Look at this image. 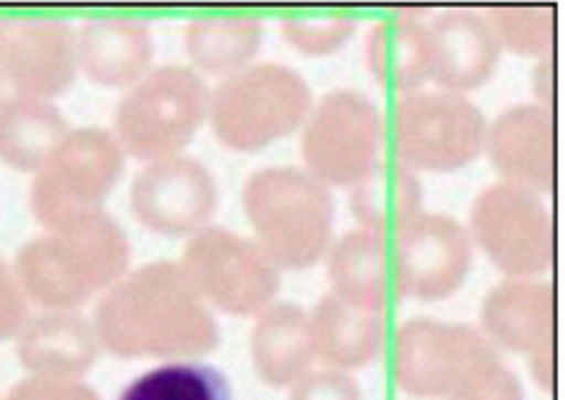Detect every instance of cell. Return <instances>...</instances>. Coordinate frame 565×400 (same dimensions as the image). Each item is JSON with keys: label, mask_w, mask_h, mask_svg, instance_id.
Instances as JSON below:
<instances>
[{"label": "cell", "mask_w": 565, "mask_h": 400, "mask_svg": "<svg viewBox=\"0 0 565 400\" xmlns=\"http://www.w3.org/2000/svg\"><path fill=\"white\" fill-rule=\"evenodd\" d=\"M480 320L483 335L507 351L530 356L544 346H554V287L535 277H509L486 294Z\"/></svg>", "instance_id": "obj_17"}, {"label": "cell", "mask_w": 565, "mask_h": 400, "mask_svg": "<svg viewBox=\"0 0 565 400\" xmlns=\"http://www.w3.org/2000/svg\"><path fill=\"white\" fill-rule=\"evenodd\" d=\"M393 379L405 393L443 400H523V387L483 331L412 318L393 344Z\"/></svg>", "instance_id": "obj_2"}, {"label": "cell", "mask_w": 565, "mask_h": 400, "mask_svg": "<svg viewBox=\"0 0 565 400\" xmlns=\"http://www.w3.org/2000/svg\"><path fill=\"white\" fill-rule=\"evenodd\" d=\"M218 207V188L202 161L169 157L149 161L130 186V209L161 235H194Z\"/></svg>", "instance_id": "obj_14"}, {"label": "cell", "mask_w": 565, "mask_h": 400, "mask_svg": "<svg viewBox=\"0 0 565 400\" xmlns=\"http://www.w3.org/2000/svg\"><path fill=\"white\" fill-rule=\"evenodd\" d=\"M289 400H364V396L351 375L327 368L298 379Z\"/></svg>", "instance_id": "obj_30"}, {"label": "cell", "mask_w": 565, "mask_h": 400, "mask_svg": "<svg viewBox=\"0 0 565 400\" xmlns=\"http://www.w3.org/2000/svg\"><path fill=\"white\" fill-rule=\"evenodd\" d=\"M430 78L443 91H473L494 74L502 48L488 17L469 8H450L426 22Z\"/></svg>", "instance_id": "obj_16"}, {"label": "cell", "mask_w": 565, "mask_h": 400, "mask_svg": "<svg viewBox=\"0 0 565 400\" xmlns=\"http://www.w3.org/2000/svg\"><path fill=\"white\" fill-rule=\"evenodd\" d=\"M126 152L105 128L70 130L31 182V209L45 228L97 211L124 171Z\"/></svg>", "instance_id": "obj_10"}, {"label": "cell", "mask_w": 565, "mask_h": 400, "mask_svg": "<svg viewBox=\"0 0 565 400\" xmlns=\"http://www.w3.org/2000/svg\"><path fill=\"white\" fill-rule=\"evenodd\" d=\"M308 315L315 360H322L329 370L367 368L384 348L386 325L381 313L360 310L329 292Z\"/></svg>", "instance_id": "obj_19"}, {"label": "cell", "mask_w": 565, "mask_h": 400, "mask_svg": "<svg viewBox=\"0 0 565 400\" xmlns=\"http://www.w3.org/2000/svg\"><path fill=\"white\" fill-rule=\"evenodd\" d=\"M391 254L386 235L353 228L329 246L331 294L360 310L381 313L391 294Z\"/></svg>", "instance_id": "obj_20"}, {"label": "cell", "mask_w": 565, "mask_h": 400, "mask_svg": "<svg viewBox=\"0 0 565 400\" xmlns=\"http://www.w3.org/2000/svg\"><path fill=\"white\" fill-rule=\"evenodd\" d=\"M312 91L296 70L252 62L227 74L209 99L215 136L232 149H260L303 126Z\"/></svg>", "instance_id": "obj_5"}, {"label": "cell", "mask_w": 565, "mask_h": 400, "mask_svg": "<svg viewBox=\"0 0 565 400\" xmlns=\"http://www.w3.org/2000/svg\"><path fill=\"white\" fill-rule=\"evenodd\" d=\"M97 327L121 356H194L218 341L199 292L175 263H149L119 282L99 306Z\"/></svg>", "instance_id": "obj_1"}, {"label": "cell", "mask_w": 565, "mask_h": 400, "mask_svg": "<svg viewBox=\"0 0 565 400\" xmlns=\"http://www.w3.org/2000/svg\"><path fill=\"white\" fill-rule=\"evenodd\" d=\"M78 64L105 86H132L154 55L152 31L136 17L95 14L76 31Z\"/></svg>", "instance_id": "obj_18"}, {"label": "cell", "mask_w": 565, "mask_h": 400, "mask_svg": "<svg viewBox=\"0 0 565 400\" xmlns=\"http://www.w3.org/2000/svg\"><path fill=\"white\" fill-rule=\"evenodd\" d=\"M70 133L50 99L14 95L0 105V157L14 169L41 171Z\"/></svg>", "instance_id": "obj_23"}, {"label": "cell", "mask_w": 565, "mask_h": 400, "mask_svg": "<svg viewBox=\"0 0 565 400\" xmlns=\"http://www.w3.org/2000/svg\"><path fill=\"white\" fill-rule=\"evenodd\" d=\"M530 88H533V95L537 97L535 103L550 107L554 99V57L552 55H542L537 57V64L533 70V78H530Z\"/></svg>", "instance_id": "obj_32"}, {"label": "cell", "mask_w": 565, "mask_h": 400, "mask_svg": "<svg viewBox=\"0 0 565 400\" xmlns=\"http://www.w3.org/2000/svg\"><path fill=\"white\" fill-rule=\"evenodd\" d=\"M527 368L533 379L537 381V387L542 389H552L554 387V346H544L540 351L527 356Z\"/></svg>", "instance_id": "obj_33"}, {"label": "cell", "mask_w": 565, "mask_h": 400, "mask_svg": "<svg viewBox=\"0 0 565 400\" xmlns=\"http://www.w3.org/2000/svg\"><path fill=\"white\" fill-rule=\"evenodd\" d=\"M358 27L360 14L353 10H291L279 20L281 36L312 57L337 53L355 36Z\"/></svg>", "instance_id": "obj_29"}, {"label": "cell", "mask_w": 565, "mask_h": 400, "mask_svg": "<svg viewBox=\"0 0 565 400\" xmlns=\"http://www.w3.org/2000/svg\"><path fill=\"white\" fill-rule=\"evenodd\" d=\"M0 306H6L10 310H20V306H17V294H14V287L12 282L6 273V265L0 263Z\"/></svg>", "instance_id": "obj_34"}, {"label": "cell", "mask_w": 565, "mask_h": 400, "mask_svg": "<svg viewBox=\"0 0 565 400\" xmlns=\"http://www.w3.org/2000/svg\"><path fill=\"white\" fill-rule=\"evenodd\" d=\"M310 315L298 304L279 302L263 308L254 329L256 370L273 387H294L312 368Z\"/></svg>", "instance_id": "obj_22"}, {"label": "cell", "mask_w": 565, "mask_h": 400, "mask_svg": "<svg viewBox=\"0 0 565 400\" xmlns=\"http://www.w3.org/2000/svg\"><path fill=\"white\" fill-rule=\"evenodd\" d=\"M211 93L192 66L163 64L132 83L114 114L124 152L159 161L175 157L209 116Z\"/></svg>", "instance_id": "obj_6"}, {"label": "cell", "mask_w": 565, "mask_h": 400, "mask_svg": "<svg viewBox=\"0 0 565 400\" xmlns=\"http://www.w3.org/2000/svg\"><path fill=\"white\" fill-rule=\"evenodd\" d=\"M78 70L76 31L55 17L0 14V76L26 97H53Z\"/></svg>", "instance_id": "obj_13"}, {"label": "cell", "mask_w": 565, "mask_h": 400, "mask_svg": "<svg viewBox=\"0 0 565 400\" xmlns=\"http://www.w3.org/2000/svg\"><path fill=\"white\" fill-rule=\"evenodd\" d=\"M24 358L29 365L43 372H81L95 358L93 331L76 315L41 318L33 323L24 341Z\"/></svg>", "instance_id": "obj_26"}, {"label": "cell", "mask_w": 565, "mask_h": 400, "mask_svg": "<svg viewBox=\"0 0 565 400\" xmlns=\"http://www.w3.org/2000/svg\"><path fill=\"white\" fill-rule=\"evenodd\" d=\"M263 20L252 12H206L190 20L185 50L206 72L232 74L252 64L263 41Z\"/></svg>", "instance_id": "obj_25"}, {"label": "cell", "mask_w": 565, "mask_h": 400, "mask_svg": "<svg viewBox=\"0 0 565 400\" xmlns=\"http://www.w3.org/2000/svg\"><path fill=\"white\" fill-rule=\"evenodd\" d=\"M182 271L199 294L232 313L268 308L279 290V265L263 246L221 225L194 232Z\"/></svg>", "instance_id": "obj_11"}, {"label": "cell", "mask_w": 565, "mask_h": 400, "mask_svg": "<svg viewBox=\"0 0 565 400\" xmlns=\"http://www.w3.org/2000/svg\"><path fill=\"white\" fill-rule=\"evenodd\" d=\"M374 78L393 91H417L430 78L426 22L417 12L401 10L376 20L364 39Z\"/></svg>", "instance_id": "obj_21"}, {"label": "cell", "mask_w": 565, "mask_h": 400, "mask_svg": "<svg viewBox=\"0 0 565 400\" xmlns=\"http://www.w3.org/2000/svg\"><path fill=\"white\" fill-rule=\"evenodd\" d=\"M6 99H3V76H0V105H3Z\"/></svg>", "instance_id": "obj_35"}, {"label": "cell", "mask_w": 565, "mask_h": 400, "mask_svg": "<svg viewBox=\"0 0 565 400\" xmlns=\"http://www.w3.org/2000/svg\"><path fill=\"white\" fill-rule=\"evenodd\" d=\"M14 400H97V396L86 387L74 385V381L39 379L17 391Z\"/></svg>", "instance_id": "obj_31"}, {"label": "cell", "mask_w": 565, "mask_h": 400, "mask_svg": "<svg viewBox=\"0 0 565 400\" xmlns=\"http://www.w3.org/2000/svg\"><path fill=\"white\" fill-rule=\"evenodd\" d=\"M500 48L511 53L550 55L556 36V12L550 6H494L483 12Z\"/></svg>", "instance_id": "obj_28"}, {"label": "cell", "mask_w": 565, "mask_h": 400, "mask_svg": "<svg viewBox=\"0 0 565 400\" xmlns=\"http://www.w3.org/2000/svg\"><path fill=\"white\" fill-rule=\"evenodd\" d=\"M469 228L443 211H422L395 230L393 280L401 296L440 302L452 296L471 273Z\"/></svg>", "instance_id": "obj_12"}, {"label": "cell", "mask_w": 565, "mask_h": 400, "mask_svg": "<svg viewBox=\"0 0 565 400\" xmlns=\"http://www.w3.org/2000/svg\"><path fill=\"white\" fill-rule=\"evenodd\" d=\"M126 263L128 240L103 209L47 228L20 254L26 287L47 306H76L93 290L119 277Z\"/></svg>", "instance_id": "obj_4"}, {"label": "cell", "mask_w": 565, "mask_h": 400, "mask_svg": "<svg viewBox=\"0 0 565 400\" xmlns=\"http://www.w3.org/2000/svg\"><path fill=\"white\" fill-rule=\"evenodd\" d=\"M244 211L279 271H303L331 244L334 192L303 166H268L252 173L242 190Z\"/></svg>", "instance_id": "obj_3"}, {"label": "cell", "mask_w": 565, "mask_h": 400, "mask_svg": "<svg viewBox=\"0 0 565 400\" xmlns=\"http://www.w3.org/2000/svg\"><path fill=\"white\" fill-rule=\"evenodd\" d=\"M393 145L409 169L455 171L471 164L486 145V114L455 91H407L393 105Z\"/></svg>", "instance_id": "obj_7"}, {"label": "cell", "mask_w": 565, "mask_h": 400, "mask_svg": "<svg viewBox=\"0 0 565 400\" xmlns=\"http://www.w3.org/2000/svg\"><path fill=\"white\" fill-rule=\"evenodd\" d=\"M483 152L502 180L537 194L550 192L556 178L554 112L537 103L502 109L488 124Z\"/></svg>", "instance_id": "obj_15"}, {"label": "cell", "mask_w": 565, "mask_h": 400, "mask_svg": "<svg viewBox=\"0 0 565 400\" xmlns=\"http://www.w3.org/2000/svg\"><path fill=\"white\" fill-rule=\"evenodd\" d=\"M386 138L384 114L355 88H334L312 103L303 130V169L327 186H355L379 164Z\"/></svg>", "instance_id": "obj_8"}, {"label": "cell", "mask_w": 565, "mask_h": 400, "mask_svg": "<svg viewBox=\"0 0 565 400\" xmlns=\"http://www.w3.org/2000/svg\"><path fill=\"white\" fill-rule=\"evenodd\" d=\"M471 240L509 277H537L554 263V219L542 194L497 180L469 211Z\"/></svg>", "instance_id": "obj_9"}, {"label": "cell", "mask_w": 565, "mask_h": 400, "mask_svg": "<svg viewBox=\"0 0 565 400\" xmlns=\"http://www.w3.org/2000/svg\"><path fill=\"white\" fill-rule=\"evenodd\" d=\"M119 400H232V389L213 365L178 360L132 379Z\"/></svg>", "instance_id": "obj_27"}, {"label": "cell", "mask_w": 565, "mask_h": 400, "mask_svg": "<svg viewBox=\"0 0 565 400\" xmlns=\"http://www.w3.org/2000/svg\"><path fill=\"white\" fill-rule=\"evenodd\" d=\"M422 178L403 161H379L374 169L351 186V211L360 228L401 230L414 215L422 213Z\"/></svg>", "instance_id": "obj_24"}]
</instances>
